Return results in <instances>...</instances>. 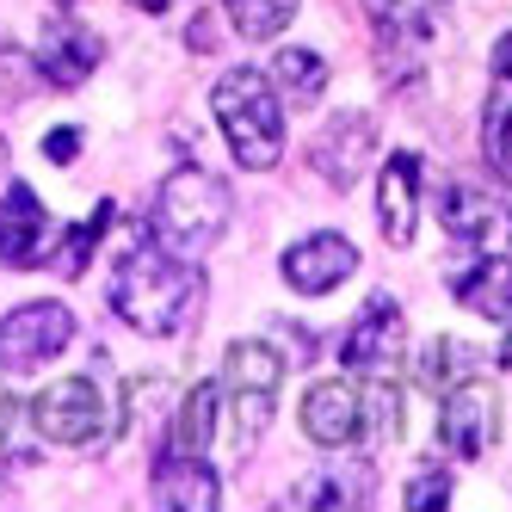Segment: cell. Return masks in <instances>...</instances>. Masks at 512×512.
Returning a JSON list of instances; mask_svg holds the SVG:
<instances>
[{"mask_svg":"<svg viewBox=\"0 0 512 512\" xmlns=\"http://www.w3.org/2000/svg\"><path fill=\"white\" fill-rule=\"evenodd\" d=\"M198 297H204V272L192 266V253H173V247L149 241L118 266L105 303H112L118 321H130L136 334L155 340V334H179V327L192 321Z\"/></svg>","mask_w":512,"mask_h":512,"instance_id":"obj_1","label":"cell"},{"mask_svg":"<svg viewBox=\"0 0 512 512\" xmlns=\"http://www.w3.org/2000/svg\"><path fill=\"white\" fill-rule=\"evenodd\" d=\"M210 112L229 136V155L247 173L278 167V155H284V99H278L272 75H260V68H229V75L210 87Z\"/></svg>","mask_w":512,"mask_h":512,"instance_id":"obj_2","label":"cell"},{"mask_svg":"<svg viewBox=\"0 0 512 512\" xmlns=\"http://www.w3.org/2000/svg\"><path fill=\"white\" fill-rule=\"evenodd\" d=\"M149 229H155L161 247L198 260V253H210L229 229V186L216 173H204V167L167 173L161 192H155V210H149Z\"/></svg>","mask_w":512,"mask_h":512,"instance_id":"obj_3","label":"cell"},{"mask_svg":"<svg viewBox=\"0 0 512 512\" xmlns=\"http://www.w3.org/2000/svg\"><path fill=\"white\" fill-rule=\"evenodd\" d=\"M223 371H229V389H235V438L241 445H260V432L272 420V401H278V383H284V358L266 340H235Z\"/></svg>","mask_w":512,"mask_h":512,"instance_id":"obj_4","label":"cell"},{"mask_svg":"<svg viewBox=\"0 0 512 512\" xmlns=\"http://www.w3.org/2000/svg\"><path fill=\"white\" fill-rule=\"evenodd\" d=\"M31 426H38L50 445H99L105 426H112V408H105L93 377H62L31 401Z\"/></svg>","mask_w":512,"mask_h":512,"instance_id":"obj_5","label":"cell"},{"mask_svg":"<svg viewBox=\"0 0 512 512\" xmlns=\"http://www.w3.org/2000/svg\"><path fill=\"white\" fill-rule=\"evenodd\" d=\"M68 340H75V309L68 303H19L13 315H0V371H38L50 364Z\"/></svg>","mask_w":512,"mask_h":512,"instance_id":"obj_6","label":"cell"},{"mask_svg":"<svg viewBox=\"0 0 512 512\" xmlns=\"http://www.w3.org/2000/svg\"><path fill=\"white\" fill-rule=\"evenodd\" d=\"M371 155H377V124L364 118V112H334V118L315 130V142H309V167L334 192H352L358 173L371 167Z\"/></svg>","mask_w":512,"mask_h":512,"instance_id":"obj_7","label":"cell"},{"mask_svg":"<svg viewBox=\"0 0 512 512\" xmlns=\"http://www.w3.org/2000/svg\"><path fill=\"white\" fill-rule=\"evenodd\" d=\"M438 216H445V235L463 241L469 253H506L512 247V210H506V198H494L482 186H445Z\"/></svg>","mask_w":512,"mask_h":512,"instance_id":"obj_8","label":"cell"},{"mask_svg":"<svg viewBox=\"0 0 512 512\" xmlns=\"http://www.w3.org/2000/svg\"><path fill=\"white\" fill-rule=\"evenodd\" d=\"M50 260V210L38 204V192L31 186H13L0 192V266L13 272H31Z\"/></svg>","mask_w":512,"mask_h":512,"instance_id":"obj_9","label":"cell"},{"mask_svg":"<svg viewBox=\"0 0 512 512\" xmlns=\"http://www.w3.org/2000/svg\"><path fill=\"white\" fill-rule=\"evenodd\" d=\"M401 346H408V321H401V309L389 297H371V309H364L358 327L346 334L340 358H346V371H358V377H389L401 364Z\"/></svg>","mask_w":512,"mask_h":512,"instance_id":"obj_10","label":"cell"},{"mask_svg":"<svg viewBox=\"0 0 512 512\" xmlns=\"http://www.w3.org/2000/svg\"><path fill=\"white\" fill-rule=\"evenodd\" d=\"M352 272H358V247L334 229H321V235H309L284 253V284L303 290V297H327V290H340Z\"/></svg>","mask_w":512,"mask_h":512,"instance_id":"obj_11","label":"cell"},{"mask_svg":"<svg viewBox=\"0 0 512 512\" xmlns=\"http://www.w3.org/2000/svg\"><path fill=\"white\" fill-rule=\"evenodd\" d=\"M420 173H426V161L414 149L389 155L383 173H377V223H383L389 247H408L414 229H420Z\"/></svg>","mask_w":512,"mask_h":512,"instance_id":"obj_12","label":"cell"},{"mask_svg":"<svg viewBox=\"0 0 512 512\" xmlns=\"http://www.w3.org/2000/svg\"><path fill=\"white\" fill-rule=\"evenodd\" d=\"M149 488L161 506H179V512H210L216 500H223V482H216V469L204 451H161L155 469H149Z\"/></svg>","mask_w":512,"mask_h":512,"instance_id":"obj_13","label":"cell"},{"mask_svg":"<svg viewBox=\"0 0 512 512\" xmlns=\"http://www.w3.org/2000/svg\"><path fill=\"white\" fill-rule=\"evenodd\" d=\"M500 438V395L494 383H457L445 395V445L457 457H482Z\"/></svg>","mask_w":512,"mask_h":512,"instance_id":"obj_14","label":"cell"},{"mask_svg":"<svg viewBox=\"0 0 512 512\" xmlns=\"http://www.w3.org/2000/svg\"><path fill=\"white\" fill-rule=\"evenodd\" d=\"M358 432H364V401H358L352 383L334 377V383H315V389L303 395V438H309V445L346 451Z\"/></svg>","mask_w":512,"mask_h":512,"instance_id":"obj_15","label":"cell"},{"mask_svg":"<svg viewBox=\"0 0 512 512\" xmlns=\"http://www.w3.org/2000/svg\"><path fill=\"white\" fill-rule=\"evenodd\" d=\"M99 56H105V38H99V31H87V25H75V19L44 25L38 68H44L50 87H81L93 68H99Z\"/></svg>","mask_w":512,"mask_h":512,"instance_id":"obj_16","label":"cell"},{"mask_svg":"<svg viewBox=\"0 0 512 512\" xmlns=\"http://www.w3.org/2000/svg\"><path fill=\"white\" fill-rule=\"evenodd\" d=\"M451 297L463 309H475L482 321L512 327V260H506V253H475L469 266L451 272Z\"/></svg>","mask_w":512,"mask_h":512,"instance_id":"obj_17","label":"cell"},{"mask_svg":"<svg viewBox=\"0 0 512 512\" xmlns=\"http://www.w3.org/2000/svg\"><path fill=\"white\" fill-rule=\"evenodd\" d=\"M266 75H272L278 99H290V105H315L327 93V62L315 50H278Z\"/></svg>","mask_w":512,"mask_h":512,"instance_id":"obj_18","label":"cell"},{"mask_svg":"<svg viewBox=\"0 0 512 512\" xmlns=\"http://www.w3.org/2000/svg\"><path fill=\"white\" fill-rule=\"evenodd\" d=\"M445 0H364V13L383 38H426V25L438 19Z\"/></svg>","mask_w":512,"mask_h":512,"instance_id":"obj_19","label":"cell"},{"mask_svg":"<svg viewBox=\"0 0 512 512\" xmlns=\"http://www.w3.org/2000/svg\"><path fill=\"white\" fill-rule=\"evenodd\" d=\"M210 432H216V389L198 383V389L186 395V408H179V420H173V432H167V445H173V451H204Z\"/></svg>","mask_w":512,"mask_h":512,"instance_id":"obj_20","label":"cell"},{"mask_svg":"<svg viewBox=\"0 0 512 512\" xmlns=\"http://www.w3.org/2000/svg\"><path fill=\"white\" fill-rule=\"evenodd\" d=\"M290 500L297 506H364L371 500V482H364L358 469H327V475H315V482H303Z\"/></svg>","mask_w":512,"mask_h":512,"instance_id":"obj_21","label":"cell"},{"mask_svg":"<svg viewBox=\"0 0 512 512\" xmlns=\"http://www.w3.org/2000/svg\"><path fill=\"white\" fill-rule=\"evenodd\" d=\"M223 13L241 38H278L290 13H297V0H223Z\"/></svg>","mask_w":512,"mask_h":512,"instance_id":"obj_22","label":"cell"},{"mask_svg":"<svg viewBox=\"0 0 512 512\" xmlns=\"http://www.w3.org/2000/svg\"><path fill=\"white\" fill-rule=\"evenodd\" d=\"M38 87H44L38 56H25V50H13V44H0V105H25Z\"/></svg>","mask_w":512,"mask_h":512,"instance_id":"obj_23","label":"cell"},{"mask_svg":"<svg viewBox=\"0 0 512 512\" xmlns=\"http://www.w3.org/2000/svg\"><path fill=\"white\" fill-rule=\"evenodd\" d=\"M112 216H118L112 204H99V210H93V223H81L75 235H68V241L56 247V272H62V278H81V272H87V260H93V241L105 235V223H112Z\"/></svg>","mask_w":512,"mask_h":512,"instance_id":"obj_24","label":"cell"},{"mask_svg":"<svg viewBox=\"0 0 512 512\" xmlns=\"http://www.w3.org/2000/svg\"><path fill=\"white\" fill-rule=\"evenodd\" d=\"M488 161H494V173L512 186V99H506V81H500V93H494V105H488Z\"/></svg>","mask_w":512,"mask_h":512,"instance_id":"obj_25","label":"cell"},{"mask_svg":"<svg viewBox=\"0 0 512 512\" xmlns=\"http://www.w3.org/2000/svg\"><path fill=\"white\" fill-rule=\"evenodd\" d=\"M25 426H31V408H25V401H19L7 383H0V469H7L13 457L25 463V445H19V438H25Z\"/></svg>","mask_w":512,"mask_h":512,"instance_id":"obj_26","label":"cell"},{"mask_svg":"<svg viewBox=\"0 0 512 512\" xmlns=\"http://www.w3.org/2000/svg\"><path fill=\"white\" fill-rule=\"evenodd\" d=\"M451 500V469H420L414 482H408V506L426 512V506H445Z\"/></svg>","mask_w":512,"mask_h":512,"instance_id":"obj_27","label":"cell"},{"mask_svg":"<svg viewBox=\"0 0 512 512\" xmlns=\"http://www.w3.org/2000/svg\"><path fill=\"white\" fill-rule=\"evenodd\" d=\"M44 155H50V161H75V155H81V130H50V136H44Z\"/></svg>","mask_w":512,"mask_h":512,"instance_id":"obj_28","label":"cell"},{"mask_svg":"<svg viewBox=\"0 0 512 512\" xmlns=\"http://www.w3.org/2000/svg\"><path fill=\"white\" fill-rule=\"evenodd\" d=\"M494 75H500V81H512V31L494 44Z\"/></svg>","mask_w":512,"mask_h":512,"instance_id":"obj_29","label":"cell"},{"mask_svg":"<svg viewBox=\"0 0 512 512\" xmlns=\"http://www.w3.org/2000/svg\"><path fill=\"white\" fill-rule=\"evenodd\" d=\"M130 7H136V13H167L173 0H130Z\"/></svg>","mask_w":512,"mask_h":512,"instance_id":"obj_30","label":"cell"}]
</instances>
